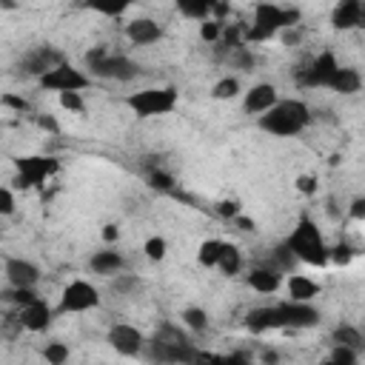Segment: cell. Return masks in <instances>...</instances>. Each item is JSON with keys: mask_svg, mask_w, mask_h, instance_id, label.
<instances>
[{"mask_svg": "<svg viewBox=\"0 0 365 365\" xmlns=\"http://www.w3.org/2000/svg\"><path fill=\"white\" fill-rule=\"evenodd\" d=\"M311 123V108L302 100H277L268 111L257 114V125L271 137H297Z\"/></svg>", "mask_w": 365, "mask_h": 365, "instance_id": "cell-1", "label": "cell"}, {"mask_svg": "<svg viewBox=\"0 0 365 365\" xmlns=\"http://www.w3.org/2000/svg\"><path fill=\"white\" fill-rule=\"evenodd\" d=\"M297 23H299V11L297 9H282L277 3L259 0L254 6V20H251V29L245 31V40L248 43H265V40L277 37L282 29L297 26Z\"/></svg>", "mask_w": 365, "mask_h": 365, "instance_id": "cell-2", "label": "cell"}, {"mask_svg": "<svg viewBox=\"0 0 365 365\" xmlns=\"http://www.w3.org/2000/svg\"><path fill=\"white\" fill-rule=\"evenodd\" d=\"M285 245L294 251L297 259H302L308 265H325L328 262V245H325V240H322V234L311 217H299V222L288 234Z\"/></svg>", "mask_w": 365, "mask_h": 365, "instance_id": "cell-3", "label": "cell"}, {"mask_svg": "<svg viewBox=\"0 0 365 365\" xmlns=\"http://www.w3.org/2000/svg\"><path fill=\"white\" fill-rule=\"evenodd\" d=\"M86 63L91 68L94 77H103V80H120V83H128L140 74V66L134 60H128L125 54H111L106 48H94L86 54Z\"/></svg>", "mask_w": 365, "mask_h": 365, "instance_id": "cell-4", "label": "cell"}, {"mask_svg": "<svg viewBox=\"0 0 365 365\" xmlns=\"http://www.w3.org/2000/svg\"><path fill=\"white\" fill-rule=\"evenodd\" d=\"M14 168H17L14 188H34L60 171V160L48 154H26V157H14Z\"/></svg>", "mask_w": 365, "mask_h": 365, "instance_id": "cell-5", "label": "cell"}, {"mask_svg": "<svg viewBox=\"0 0 365 365\" xmlns=\"http://www.w3.org/2000/svg\"><path fill=\"white\" fill-rule=\"evenodd\" d=\"M125 106L137 117H163L177 108V91L174 88H143L125 97Z\"/></svg>", "mask_w": 365, "mask_h": 365, "instance_id": "cell-6", "label": "cell"}, {"mask_svg": "<svg viewBox=\"0 0 365 365\" xmlns=\"http://www.w3.org/2000/svg\"><path fill=\"white\" fill-rule=\"evenodd\" d=\"M97 305H100V291L88 279H71L60 294L57 314H83Z\"/></svg>", "mask_w": 365, "mask_h": 365, "instance_id": "cell-7", "label": "cell"}, {"mask_svg": "<svg viewBox=\"0 0 365 365\" xmlns=\"http://www.w3.org/2000/svg\"><path fill=\"white\" fill-rule=\"evenodd\" d=\"M88 83H91V77L68 63H57L46 74H40V86L46 91H57V94L60 91H83V88H88Z\"/></svg>", "mask_w": 365, "mask_h": 365, "instance_id": "cell-8", "label": "cell"}, {"mask_svg": "<svg viewBox=\"0 0 365 365\" xmlns=\"http://www.w3.org/2000/svg\"><path fill=\"white\" fill-rule=\"evenodd\" d=\"M108 345L120 354V356H137L145 345V336L140 328L128 325V322H117L108 328Z\"/></svg>", "mask_w": 365, "mask_h": 365, "instance_id": "cell-9", "label": "cell"}, {"mask_svg": "<svg viewBox=\"0 0 365 365\" xmlns=\"http://www.w3.org/2000/svg\"><path fill=\"white\" fill-rule=\"evenodd\" d=\"M51 317H54V311L48 308V302L46 299H40V297H34V299H29L26 305H20V311H17V322H20V328H26V331H46L48 325H51Z\"/></svg>", "mask_w": 365, "mask_h": 365, "instance_id": "cell-10", "label": "cell"}, {"mask_svg": "<svg viewBox=\"0 0 365 365\" xmlns=\"http://www.w3.org/2000/svg\"><path fill=\"white\" fill-rule=\"evenodd\" d=\"M279 314H282V322L285 328H311L319 322V311L311 305V302H299V299H285V302H277Z\"/></svg>", "mask_w": 365, "mask_h": 365, "instance_id": "cell-11", "label": "cell"}, {"mask_svg": "<svg viewBox=\"0 0 365 365\" xmlns=\"http://www.w3.org/2000/svg\"><path fill=\"white\" fill-rule=\"evenodd\" d=\"M336 57L331 54V51H322L319 57H314L311 60V66L308 68H302V74H299V83L302 86H311V88H325L328 86V80H331V74L336 71Z\"/></svg>", "mask_w": 365, "mask_h": 365, "instance_id": "cell-12", "label": "cell"}, {"mask_svg": "<svg viewBox=\"0 0 365 365\" xmlns=\"http://www.w3.org/2000/svg\"><path fill=\"white\" fill-rule=\"evenodd\" d=\"M6 279L11 288H34L40 282V268L31 262V259H23V257H11L6 259Z\"/></svg>", "mask_w": 365, "mask_h": 365, "instance_id": "cell-13", "label": "cell"}, {"mask_svg": "<svg viewBox=\"0 0 365 365\" xmlns=\"http://www.w3.org/2000/svg\"><path fill=\"white\" fill-rule=\"evenodd\" d=\"M362 17H365L362 0H339L331 11V26L336 31H354L362 26Z\"/></svg>", "mask_w": 365, "mask_h": 365, "instance_id": "cell-14", "label": "cell"}, {"mask_svg": "<svg viewBox=\"0 0 365 365\" xmlns=\"http://www.w3.org/2000/svg\"><path fill=\"white\" fill-rule=\"evenodd\" d=\"M277 100H279V94H277V88H274L271 83H257V86H251V88L245 91V97H242V111H245V114H262V111H268Z\"/></svg>", "mask_w": 365, "mask_h": 365, "instance_id": "cell-15", "label": "cell"}, {"mask_svg": "<svg viewBox=\"0 0 365 365\" xmlns=\"http://www.w3.org/2000/svg\"><path fill=\"white\" fill-rule=\"evenodd\" d=\"M125 37L134 46H151V43H157L163 37V29L151 17H134L131 23H125Z\"/></svg>", "mask_w": 365, "mask_h": 365, "instance_id": "cell-16", "label": "cell"}, {"mask_svg": "<svg viewBox=\"0 0 365 365\" xmlns=\"http://www.w3.org/2000/svg\"><path fill=\"white\" fill-rule=\"evenodd\" d=\"M245 328L254 331V334H262V331L285 328V322H282V314H279L277 305H265V308H254V311L245 317Z\"/></svg>", "mask_w": 365, "mask_h": 365, "instance_id": "cell-17", "label": "cell"}, {"mask_svg": "<svg viewBox=\"0 0 365 365\" xmlns=\"http://www.w3.org/2000/svg\"><path fill=\"white\" fill-rule=\"evenodd\" d=\"M88 268H91L94 274H100V277H111V274H120V271L125 268V259H123L120 251L106 248V251H94V254H91Z\"/></svg>", "mask_w": 365, "mask_h": 365, "instance_id": "cell-18", "label": "cell"}, {"mask_svg": "<svg viewBox=\"0 0 365 365\" xmlns=\"http://www.w3.org/2000/svg\"><path fill=\"white\" fill-rule=\"evenodd\" d=\"M57 63H63V57H60L57 51H51V48H34L31 54L23 57L20 66H23L29 74H37V77H40V74H46L51 66H57Z\"/></svg>", "mask_w": 365, "mask_h": 365, "instance_id": "cell-19", "label": "cell"}, {"mask_svg": "<svg viewBox=\"0 0 365 365\" xmlns=\"http://www.w3.org/2000/svg\"><path fill=\"white\" fill-rule=\"evenodd\" d=\"M325 88H331V91H336V94H356V91L362 88V77H359L356 68H342V66H336V71L331 74V80H328Z\"/></svg>", "mask_w": 365, "mask_h": 365, "instance_id": "cell-20", "label": "cell"}, {"mask_svg": "<svg viewBox=\"0 0 365 365\" xmlns=\"http://www.w3.org/2000/svg\"><path fill=\"white\" fill-rule=\"evenodd\" d=\"M248 285H251L254 291H259V294H274V291L282 285V277H279L277 268L259 265V268H254V271L248 274Z\"/></svg>", "mask_w": 365, "mask_h": 365, "instance_id": "cell-21", "label": "cell"}, {"mask_svg": "<svg viewBox=\"0 0 365 365\" xmlns=\"http://www.w3.org/2000/svg\"><path fill=\"white\" fill-rule=\"evenodd\" d=\"M317 294H319V285H317L311 277H305V274H291V277H288V297H291V299L311 302Z\"/></svg>", "mask_w": 365, "mask_h": 365, "instance_id": "cell-22", "label": "cell"}, {"mask_svg": "<svg viewBox=\"0 0 365 365\" xmlns=\"http://www.w3.org/2000/svg\"><path fill=\"white\" fill-rule=\"evenodd\" d=\"M214 268H220L225 277L240 274V268H242V254H240V248H237L234 242H222V245H220V257H217V265H214Z\"/></svg>", "mask_w": 365, "mask_h": 365, "instance_id": "cell-23", "label": "cell"}, {"mask_svg": "<svg viewBox=\"0 0 365 365\" xmlns=\"http://www.w3.org/2000/svg\"><path fill=\"white\" fill-rule=\"evenodd\" d=\"M220 0H177V9L180 14L191 17V20H208L214 14V6Z\"/></svg>", "mask_w": 365, "mask_h": 365, "instance_id": "cell-24", "label": "cell"}, {"mask_svg": "<svg viewBox=\"0 0 365 365\" xmlns=\"http://www.w3.org/2000/svg\"><path fill=\"white\" fill-rule=\"evenodd\" d=\"M134 0H86V6L103 17H120Z\"/></svg>", "mask_w": 365, "mask_h": 365, "instance_id": "cell-25", "label": "cell"}, {"mask_svg": "<svg viewBox=\"0 0 365 365\" xmlns=\"http://www.w3.org/2000/svg\"><path fill=\"white\" fill-rule=\"evenodd\" d=\"M180 319H182V325H185V328H191V331H197V334L208 328V311H205V308H197V305L182 308Z\"/></svg>", "mask_w": 365, "mask_h": 365, "instance_id": "cell-26", "label": "cell"}, {"mask_svg": "<svg viewBox=\"0 0 365 365\" xmlns=\"http://www.w3.org/2000/svg\"><path fill=\"white\" fill-rule=\"evenodd\" d=\"M331 339L334 342H339V345H348V348H362V331L359 328H354V325H336L334 328V334H331Z\"/></svg>", "mask_w": 365, "mask_h": 365, "instance_id": "cell-27", "label": "cell"}, {"mask_svg": "<svg viewBox=\"0 0 365 365\" xmlns=\"http://www.w3.org/2000/svg\"><path fill=\"white\" fill-rule=\"evenodd\" d=\"M220 245H222V240H205V242H200V248H197L200 265L214 268L217 265V257H220Z\"/></svg>", "mask_w": 365, "mask_h": 365, "instance_id": "cell-28", "label": "cell"}, {"mask_svg": "<svg viewBox=\"0 0 365 365\" xmlns=\"http://www.w3.org/2000/svg\"><path fill=\"white\" fill-rule=\"evenodd\" d=\"M240 94V80L237 77H222L217 80V86L211 88V97L214 100H234Z\"/></svg>", "mask_w": 365, "mask_h": 365, "instance_id": "cell-29", "label": "cell"}, {"mask_svg": "<svg viewBox=\"0 0 365 365\" xmlns=\"http://www.w3.org/2000/svg\"><path fill=\"white\" fill-rule=\"evenodd\" d=\"M294 262H297L294 251H291L285 242H279V245L274 248V254H271V268H277V271H288V268H294Z\"/></svg>", "mask_w": 365, "mask_h": 365, "instance_id": "cell-30", "label": "cell"}, {"mask_svg": "<svg viewBox=\"0 0 365 365\" xmlns=\"http://www.w3.org/2000/svg\"><path fill=\"white\" fill-rule=\"evenodd\" d=\"M331 362H336V365H356L359 362V351L356 348H348V345H339V342H334V351H331V356H328Z\"/></svg>", "mask_w": 365, "mask_h": 365, "instance_id": "cell-31", "label": "cell"}, {"mask_svg": "<svg viewBox=\"0 0 365 365\" xmlns=\"http://www.w3.org/2000/svg\"><path fill=\"white\" fill-rule=\"evenodd\" d=\"M43 356H46V362H51V365H63V362L68 359V345H66V342H48V345L43 348Z\"/></svg>", "mask_w": 365, "mask_h": 365, "instance_id": "cell-32", "label": "cell"}, {"mask_svg": "<svg viewBox=\"0 0 365 365\" xmlns=\"http://www.w3.org/2000/svg\"><path fill=\"white\" fill-rule=\"evenodd\" d=\"M143 251H145V257H148L151 262H160V259L165 257L168 245H165V240H163V237H148V240H145V245H143Z\"/></svg>", "mask_w": 365, "mask_h": 365, "instance_id": "cell-33", "label": "cell"}, {"mask_svg": "<svg viewBox=\"0 0 365 365\" xmlns=\"http://www.w3.org/2000/svg\"><path fill=\"white\" fill-rule=\"evenodd\" d=\"M57 97H60V106H63L66 111H74V114L86 111V103H83V94H80V91H60Z\"/></svg>", "mask_w": 365, "mask_h": 365, "instance_id": "cell-34", "label": "cell"}, {"mask_svg": "<svg viewBox=\"0 0 365 365\" xmlns=\"http://www.w3.org/2000/svg\"><path fill=\"white\" fill-rule=\"evenodd\" d=\"M148 185L154 188V191H174V177L171 174H165V171H151L148 174Z\"/></svg>", "mask_w": 365, "mask_h": 365, "instance_id": "cell-35", "label": "cell"}, {"mask_svg": "<svg viewBox=\"0 0 365 365\" xmlns=\"http://www.w3.org/2000/svg\"><path fill=\"white\" fill-rule=\"evenodd\" d=\"M14 208H17V202H14L11 188H3V185H0V217H11Z\"/></svg>", "mask_w": 365, "mask_h": 365, "instance_id": "cell-36", "label": "cell"}, {"mask_svg": "<svg viewBox=\"0 0 365 365\" xmlns=\"http://www.w3.org/2000/svg\"><path fill=\"white\" fill-rule=\"evenodd\" d=\"M220 31H222V23H220V20H205V23L200 26V37H202V40H208V43H211V40H217V37H220Z\"/></svg>", "mask_w": 365, "mask_h": 365, "instance_id": "cell-37", "label": "cell"}, {"mask_svg": "<svg viewBox=\"0 0 365 365\" xmlns=\"http://www.w3.org/2000/svg\"><path fill=\"white\" fill-rule=\"evenodd\" d=\"M0 103L9 106V108H14V111H20V114H23V111H31V103L23 100V97H17V94H3Z\"/></svg>", "mask_w": 365, "mask_h": 365, "instance_id": "cell-38", "label": "cell"}, {"mask_svg": "<svg viewBox=\"0 0 365 365\" xmlns=\"http://www.w3.org/2000/svg\"><path fill=\"white\" fill-rule=\"evenodd\" d=\"M114 291H120V294H128V291H134L137 285H140V279L137 277H123V274H114Z\"/></svg>", "mask_w": 365, "mask_h": 365, "instance_id": "cell-39", "label": "cell"}, {"mask_svg": "<svg viewBox=\"0 0 365 365\" xmlns=\"http://www.w3.org/2000/svg\"><path fill=\"white\" fill-rule=\"evenodd\" d=\"M351 257H354V251H351L348 245L328 248V259H334V262H339V265H348V262H351Z\"/></svg>", "mask_w": 365, "mask_h": 365, "instance_id": "cell-40", "label": "cell"}, {"mask_svg": "<svg viewBox=\"0 0 365 365\" xmlns=\"http://www.w3.org/2000/svg\"><path fill=\"white\" fill-rule=\"evenodd\" d=\"M297 191L314 194V191H317V180H314L311 174H299V177H297Z\"/></svg>", "mask_w": 365, "mask_h": 365, "instance_id": "cell-41", "label": "cell"}, {"mask_svg": "<svg viewBox=\"0 0 365 365\" xmlns=\"http://www.w3.org/2000/svg\"><path fill=\"white\" fill-rule=\"evenodd\" d=\"M217 211H220V217H228V220H231V217H237V214H240V205L225 200V202H220V205H217Z\"/></svg>", "mask_w": 365, "mask_h": 365, "instance_id": "cell-42", "label": "cell"}, {"mask_svg": "<svg viewBox=\"0 0 365 365\" xmlns=\"http://www.w3.org/2000/svg\"><path fill=\"white\" fill-rule=\"evenodd\" d=\"M351 217H354V220H365V197H354V202H351Z\"/></svg>", "mask_w": 365, "mask_h": 365, "instance_id": "cell-43", "label": "cell"}, {"mask_svg": "<svg viewBox=\"0 0 365 365\" xmlns=\"http://www.w3.org/2000/svg\"><path fill=\"white\" fill-rule=\"evenodd\" d=\"M234 220V225L240 228V231H254V220H248V217H242V214H237V217H231Z\"/></svg>", "mask_w": 365, "mask_h": 365, "instance_id": "cell-44", "label": "cell"}, {"mask_svg": "<svg viewBox=\"0 0 365 365\" xmlns=\"http://www.w3.org/2000/svg\"><path fill=\"white\" fill-rule=\"evenodd\" d=\"M103 240L106 242H117L120 240V228L117 225H103Z\"/></svg>", "mask_w": 365, "mask_h": 365, "instance_id": "cell-45", "label": "cell"}, {"mask_svg": "<svg viewBox=\"0 0 365 365\" xmlns=\"http://www.w3.org/2000/svg\"><path fill=\"white\" fill-rule=\"evenodd\" d=\"M37 123H40V125H43V128H48V131H57V123H54V120H51V117H40V120H37Z\"/></svg>", "mask_w": 365, "mask_h": 365, "instance_id": "cell-46", "label": "cell"}, {"mask_svg": "<svg viewBox=\"0 0 365 365\" xmlns=\"http://www.w3.org/2000/svg\"><path fill=\"white\" fill-rule=\"evenodd\" d=\"M262 359H265V362H277V354H274V351H265Z\"/></svg>", "mask_w": 365, "mask_h": 365, "instance_id": "cell-47", "label": "cell"}]
</instances>
